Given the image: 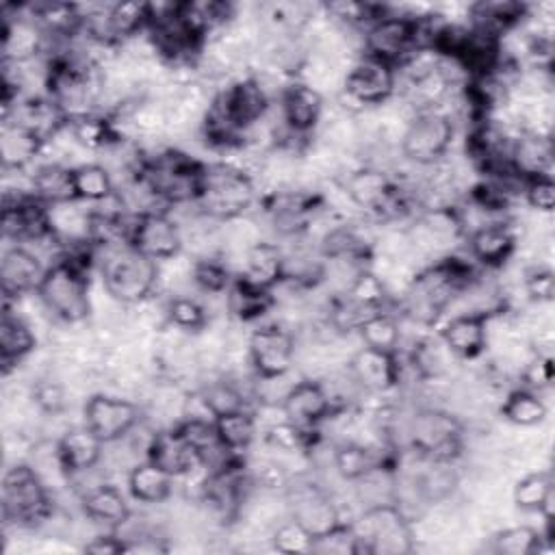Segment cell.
Returning a JSON list of instances; mask_svg holds the SVG:
<instances>
[{"label": "cell", "mask_w": 555, "mask_h": 555, "mask_svg": "<svg viewBox=\"0 0 555 555\" xmlns=\"http://www.w3.org/2000/svg\"><path fill=\"white\" fill-rule=\"evenodd\" d=\"M418 15L421 13H395L386 7L384 15L364 28L362 54L384 61L395 69L403 65L416 50L425 48Z\"/></svg>", "instance_id": "cell-7"}, {"label": "cell", "mask_w": 555, "mask_h": 555, "mask_svg": "<svg viewBox=\"0 0 555 555\" xmlns=\"http://www.w3.org/2000/svg\"><path fill=\"white\" fill-rule=\"evenodd\" d=\"M145 460L154 462L176 479L186 477L197 466H202L195 449L184 440L176 425L167 429H156L152 434V440L145 449Z\"/></svg>", "instance_id": "cell-23"}, {"label": "cell", "mask_w": 555, "mask_h": 555, "mask_svg": "<svg viewBox=\"0 0 555 555\" xmlns=\"http://www.w3.org/2000/svg\"><path fill=\"white\" fill-rule=\"evenodd\" d=\"M165 321L178 332L199 334L208 325V312L204 304L191 295H171L165 304Z\"/></svg>", "instance_id": "cell-39"}, {"label": "cell", "mask_w": 555, "mask_h": 555, "mask_svg": "<svg viewBox=\"0 0 555 555\" xmlns=\"http://www.w3.org/2000/svg\"><path fill=\"white\" fill-rule=\"evenodd\" d=\"M30 399L41 414L56 416L65 408V388L52 377H39L30 388Z\"/></svg>", "instance_id": "cell-44"}, {"label": "cell", "mask_w": 555, "mask_h": 555, "mask_svg": "<svg viewBox=\"0 0 555 555\" xmlns=\"http://www.w3.org/2000/svg\"><path fill=\"white\" fill-rule=\"evenodd\" d=\"M206 163L180 150H160L143 156L132 173H137L160 206L197 204L204 184Z\"/></svg>", "instance_id": "cell-2"}, {"label": "cell", "mask_w": 555, "mask_h": 555, "mask_svg": "<svg viewBox=\"0 0 555 555\" xmlns=\"http://www.w3.org/2000/svg\"><path fill=\"white\" fill-rule=\"evenodd\" d=\"M544 540L548 538L529 525L507 527L492 535V551L503 555H535L542 553Z\"/></svg>", "instance_id": "cell-42"}, {"label": "cell", "mask_w": 555, "mask_h": 555, "mask_svg": "<svg viewBox=\"0 0 555 555\" xmlns=\"http://www.w3.org/2000/svg\"><path fill=\"white\" fill-rule=\"evenodd\" d=\"M518 234L507 221H488L468 232V256L477 267L499 269L516 251Z\"/></svg>", "instance_id": "cell-20"}, {"label": "cell", "mask_w": 555, "mask_h": 555, "mask_svg": "<svg viewBox=\"0 0 555 555\" xmlns=\"http://www.w3.org/2000/svg\"><path fill=\"white\" fill-rule=\"evenodd\" d=\"M256 202V182L254 176L234 163H212L206 165L204 184L197 199L202 215L212 221H230L245 217V212Z\"/></svg>", "instance_id": "cell-3"}, {"label": "cell", "mask_w": 555, "mask_h": 555, "mask_svg": "<svg viewBox=\"0 0 555 555\" xmlns=\"http://www.w3.org/2000/svg\"><path fill=\"white\" fill-rule=\"evenodd\" d=\"M2 63H28L37 61L48 50V37L41 26L26 13L24 7H15V13L2 9Z\"/></svg>", "instance_id": "cell-17"}, {"label": "cell", "mask_w": 555, "mask_h": 555, "mask_svg": "<svg viewBox=\"0 0 555 555\" xmlns=\"http://www.w3.org/2000/svg\"><path fill=\"white\" fill-rule=\"evenodd\" d=\"M46 264L39 254L26 245H11L2 254L0 262V284L4 301L17 299L22 295L37 293V286L46 273Z\"/></svg>", "instance_id": "cell-19"}, {"label": "cell", "mask_w": 555, "mask_h": 555, "mask_svg": "<svg viewBox=\"0 0 555 555\" xmlns=\"http://www.w3.org/2000/svg\"><path fill=\"white\" fill-rule=\"evenodd\" d=\"M82 514L106 529H121L130 520V505L113 483H95L80 494Z\"/></svg>", "instance_id": "cell-25"}, {"label": "cell", "mask_w": 555, "mask_h": 555, "mask_svg": "<svg viewBox=\"0 0 555 555\" xmlns=\"http://www.w3.org/2000/svg\"><path fill=\"white\" fill-rule=\"evenodd\" d=\"M210 414L217 418L221 414L234 412V410H243L247 408V397L245 392L238 388L236 379L230 375H221L217 379H210L208 384H204L199 388Z\"/></svg>", "instance_id": "cell-41"}, {"label": "cell", "mask_w": 555, "mask_h": 555, "mask_svg": "<svg viewBox=\"0 0 555 555\" xmlns=\"http://www.w3.org/2000/svg\"><path fill=\"white\" fill-rule=\"evenodd\" d=\"M288 505L291 518L301 522L314 538L332 531L343 522L338 505L321 486L310 481H301L288 488Z\"/></svg>", "instance_id": "cell-16"}, {"label": "cell", "mask_w": 555, "mask_h": 555, "mask_svg": "<svg viewBox=\"0 0 555 555\" xmlns=\"http://www.w3.org/2000/svg\"><path fill=\"white\" fill-rule=\"evenodd\" d=\"M455 124L442 108L414 113L401 132V154L418 167H429L449 154Z\"/></svg>", "instance_id": "cell-9"}, {"label": "cell", "mask_w": 555, "mask_h": 555, "mask_svg": "<svg viewBox=\"0 0 555 555\" xmlns=\"http://www.w3.org/2000/svg\"><path fill=\"white\" fill-rule=\"evenodd\" d=\"M488 323L490 314L460 312L442 325L438 338L444 343L451 356L460 360H475L488 347Z\"/></svg>", "instance_id": "cell-22"}, {"label": "cell", "mask_w": 555, "mask_h": 555, "mask_svg": "<svg viewBox=\"0 0 555 555\" xmlns=\"http://www.w3.org/2000/svg\"><path fill=\"white\" fill-rule=\"evenodd\" d=\"M525 202L538 212H553L555 208V182L553 176H538L522 182Z\"/></svg>", "instance_id": "cell-46"}, {"label": "cell", "mask_w": 555, "mask_h": 555, "mask_svg": "<svg viewBox=\"0 0 555 555\" xmlns=\"http://www.w3.org/2000/svg\"><path fill=\"white\" fill-rule=\"evenodd\" d=\"M356 555H408L414 551L410 518L395 501L369 505L353 522Z\"/></svg>", "instance_id": "cell-5"}, {"label": "cell", "mask_w": 555, "mask_h": 555, "mask_svg": "<svg viewBox=\"0 0 555 555\" xmlns=\"http://www.w3.org/2000/svg\"><path fill=\"white\" fill-rule=\"evenodd\" d=\"M347 371L362 392H388L401 382V362L397 351L360 347L349 360Z\"/></svg>", "instance_id": "cell-18"}, {"label": "cell", "mask_w": 555, "mask_h": 555, "mask_svg": "<svg viewBox=\"0 0 555 555\" xmlns=\"http://www.w3.org/2000/svg\"><path fill=\"white\" fill-rule=\"evenodd\" d=\"M522 288L527 297L535 304H551L555 295V273L551 267L535 264L525 271Z\"/></svg>", "instance_id": "cell-45"}, {"label": "cell", "mask_w": 555, "mask_h": 555, "mask_svg": "<svg viewBox=\"0 0 555 555\" xmlns=\"http://www.w3.org/2000/svg\"><path fill=\"white\" fill-rule=\"evenodd\" d=\"M280 408L286 421L304 431H317L319 425L334 414V408L325 392L323 382L314 377H304L299 382H293L284 399L280 401Z\"/></svg>", "instance_id": "cell-15"}, {"label": "cell", "mask_w": 555, "mask_h": 555, "mask_svg": "<svg viewBox=\"0 0 555 555\" xmlns=\"http://www.w3.org/2000/svg\"><path fill=\"white\" fill-rule=\"evenodd\" d=\"M117 193L113 173L100 163L74 165V195L78 202L98 204Z\"/></svg>", "instance_id": "cell-35"}, {"label": "cell", "mask_w": 555, "mask_h": 555, "mask_svg": "<svg viewBox=\"0 0 555 555\" xmlns=\"http://www.w3.org/2000/svg\"><path fill=\"white\" fill-rule=\"evenodd\" d=\"M399 91L397 69L384 61L360 54L343 76L340 102L351 113L388 104Z\"/></svg>", "instance_id": "cell-8"}, {"label": "cell", "mask_w": 555, "mask_h": 555, "mask_svg": "<svg viewBox=\"0 0 555 555\" xmlns=\"http://www.w3.org/2000/svg\"><path fill=\"white\" fill-rule=\"evenodd\" d=\"M43 145H46V141L41 137H37L33 130H28L26 126H22L17 121L4 119L2 139H0L4 171L26 169L39 156Z\"/></svg>", "instance_id": "cell-31"}, {"label": "cell", "mask_w": 555, "mask_h": 555, "mask_svg": "<svg viewBox=\"0 0 555 555\" xmlns=\"http://www.w3.org/2000/svg\"><path fill=\"white\" fill-rule=\"evenodd\" d=\"M509 169L518 180L551 176L553 141L548 132L520 130L509 141Z\"/></svg>", "instance_id": "cell-21"}, {"label": "cell", "mask_w": 555, "mask_h": 555, "mask_svg": "<svg viewBox=\"0 0 555 555\" xmlns=\"http://www.w3.org/2000/svg\"><path fill=\"white\" fill-rule=\"evenodd\" d=\"M225 256L221 251H210L193 258L191 264V284L204 295H225L234 280Z\"/></svg>", "instance_id": "cell-34"}, {"label": "cell", "mask_w": 555, "mask_h": 555, "mask_svg": "<svg viewBox=\"0 0 555 555\" xmlns=\"http://www.w3.org/2000/svg\"><path fill=\"white\" fill-rule=\"evenodd\" d=\"M379 466L382 457L369 444L345 440L334 449V468L347 481H360Z\"/></svg>", "instance_id": "cell-38"}, {"label": "cell", "mask_w": 555, "mask_h": 555, "mask_svg": "<svg viewBox=\"0 0 555 555\" xmlns=\"http://www.w3.org/2000/svg\"><path fill=\"white\" fill-rule=\"evenodd\" d=\"M356 334L360 336L364 347L371 349H379V351H399V343H401V325L397 321L395 314H390L388 310H382L373 317H369L358 330Z\"/></svg>", "instance_id": "cell-40"}, {"label": "cell", "mask_w": 555, "mask_h": 555, "mask_svg": "<svg viewBox=\"0 0 555 555\" xmlns=\"http://www.w3.org/2000/svg\"><path fill=\"white\" fill-rule=\"evenodd\" d=\"M128 245L143 256L163 262L182 254V228L165 210L134 212L130 219Z\"/></svg>", "instance_id": "cell-13"}, {"label": "cell", "mask_w": 555, "mask_h": 555, "mask_svg": "<svg viewBox=\"0 0 555 555\" xmlns=\"http://www.w3.org/2000/svg\"><path fill=\"white\" fill-rule=\"evenodd\" d=\"M238 275L245 280L275 288L284 278V249L271 241H258L243 254V264Z\"/></svg>", "instance_id": "cell-27"}, {"label": "cell", "mask_w": 555, "mask_h": 555, "mask_svg": "<svg viewBox=\"0 0 555 555\" xmlns=\"http://www.w3.org/2000/svg\"><path fill=\"white\" fill-rule=\"evenodd\" d=\"M93 260L95 247L91 243H74L65 245L63 254L48 264L35 295L56 321L76 325L89 319V271Z\"/></svg>", "instance_id": "cell-1"}, {"label": "cell", "mask_w": 555, "mask_h": 555, "mask_svg": "<svg viewBox=\"0 0 555 555\" xmlns=\"http://www.w3.org/2000/svg\"><path fill=\"white\" fill-rule=\"evenodd\" d=\"M275 288L258 286L243 275H234L230 288L225 291V310L232 319L241 323H251L264 317L275 306Z\"/></svg>", "instance_id": "cell-26"}, {"label": "cell", "mask_w": 555, "mask_h": 555, "mask_svg": "<svg viewBox=\"0 0 555 555\" xmlns=\"http://www.w3.org/2000/svg\"><path fill=\"white\" fill-rule=\"evenodd\" d=\"M249 369L258 379L286 377L295 364V336L282 323H264L247 338Z\"/></svg>", "instance_id": "cell-11"}, {"label": "cell", "mask_w": 555, "mask_h": 555, "mask_svg": "<svg viewBox=\"0 0 555 555\" xmlns=\"http://www.w3.org/2000/svg\"><path fill=\"white\" fill-rule=\"evenodd\" d=\"M28 191L43 204L78 202L74 195V167L63 163H43L28 178Z\"/></svg>", "instance_id": "cell-29"}, {"label": "cell", "mask_w": 555, "mask_h": 555, "mask_svg": "<svg viewBox=\"0 0 555 555\" xmlns=\"http://www.w3.org/2000/svg\"><path fill=\"white\" fill-rule=\"evenodd\" d=\"M52 490L30 466L15 462L2 477V518L15 527H37L52 516Z\"/></svg>", "instance_id": "cell-6"}, {"label": "cell", "mask_w": 555, "mask_h": 555, "mask_svg": "<svg viewBox=\"0 0 555 555\" xmlns=\"http://www.w3.org/2000/svg\"><path fill=\"white\" fill-rule=\"evenodd\" d=\"M104 447L106 444L85 423L63 431L56 440V453L65 473L69 475V481L74 475L93 470L102 460Z\"/></svg>", "instance_id": "cell-24"}, {"label": "cell", "mask_w": 555, "mask_h": 555, "mask_svg": "<svg viewBox=\"0 0 555 555\" xmlns=\"http://www.w3.org/2000/svg\"><path fill=\"white\" fill-rule=\"evenodd\" d=\"M37 347V336L30 327V323L20 317L17 312H11L9 306H4L2 321H0V362L4 375L17 366L22 360H26Z\"/></svg>", "instance_id": "cell-28"}, {"label": "cell", "mask_w": 555, "mask_h": 555, "mask_svg": "<svg viewBox=\"0 0 555 555\" xmlns=\"http://www.w3.org/2000/svg\"><path fill=\"white\" fill-rule=\"evenodd\" d=\"M512 499L518 509L522 512H538L546 525L553 518V501H555V486L553 475L548 470H533L520 477L514 486Z\"/></svg>", "instance_id": "cell-32"}, {"label": "cell", "mask_w": 555, "mask_h": 555, "mask_svg": "<svg viewBox=\"0 0 555 555\" xmlns=\"http://www.w3.org/2000/svg\"><path fill=\"white\" fill-rule=\"evenodd\" d=\"M126 481H128V492L134 501L145 505H156L171 496L176 477H171L167 470H163L154 462L141 460L130 466Z\"/></svg>", "instance_id": "cell-30"}, {"label": "cell", "mask_w": 555, "mask_h": 555, "mask_svg": "<svg viewBox=\"0 0 555 555\" xmlns=\"http://www.w3.org/2000/svg\"><path fill=\"white\" fill-rule=\"evenodd\" d=\"M85 553H93V555H117V553H128V540H124V535H119L117 529H108L106 533H100L95 538H91L85 546Z\"/></svg>", "instance_id": "cell-47"}, {"label": "cell", "mask_w": 555, "mask_h": 555, "mask_svg": "<svg viewBox=\"0 0 555 555\" xmlns=\"http://www.w3.org/2000/svg\"><path fill=\"white\" fill-rule=\"evenodd\" d=\"M410 442L429 462L451 464L462 453V425L444 410L425 408L410 423Z\"/></svg>", "instance_id": "cell-10"}, {"label": "cell", "mask_w": 555, "mask_h": 555, "mask_svg": "<svg viewBox=\"0 0 555 555\" xmlns=\"http://www.w3.org/2000/svg\"><path fill=\"white\" fill-rule=\"evenodd\" d=\"M271 546L284 555H306L314 551V535L301 522L288 518L273 529Z\"/></svg>", "instance_id": "cell-43"}, {"label": "cell", "mask_w": 555, "mask_h": 555, "mask_svg": "<svg viewBox=\"0 0 555 555\" xmlns=\"http://www.w3.org/2000/svg\"><path fill=\"white\" fill-rule=\"evenodd\" d=\"M143 412L141 408L124 397L95 392L85 401L82 408V423L104 442L115 444L134 431L141 423Z\"/></svg>", "instance_id": "cell-12"}, {"label": "cell", "mask_w": 555, "mask_h": 555, "mask_svg": "<svg viewBox=\"0 0 555 555\" xmlns=\"http://www.w3.org/2000/svg\"><path fill=\"white\" fill-rule=\"evenodd\" d=\"M100 273L106 295L124 306H137L158 288V262L130 245L106 249Z\"/></svg>", "instance_id": "cell-4"}, {"label": "cell", "mask_w": 555, "mask_h": 555, "mask_svg": "<svg viewBox=\"0 0 555 555\" xmlns=\"http://www.w3.org/2000/svg\"><path fill=\"white\" fill-rule=\"evenodd\" d=\"M546 403L531 388H514L501 403V416L516 427H535L546 418Z\"/></svg>", "instance_id": "cell-36"}, {"label": "cell", "mask_w": 555, "mask_h": 555, "mask_svg": "<svg viewBox=\"0 0 555 555\" xmlns=\"http://www.w3.org/2000/svg\"><path fill=\"white\" fill-rule=\"evenodd\" d=\"M217 436L225 449L232 453H243L251 447L256 434H258V423L256 414L249 408L234 410L228 414H221L215 418Z\"/></svg>", "instance_id": "cell-37"}, {"label": "cell", "mask_w": 555, "mask_h": 555, "mask_svg": "<svg viewBox=\"0 0 555 555\" xmlns=\"http://www.w3.org/2000/svg\"><path fill=\"white\" fill-rule=\"evenodd\" d=\"M108 33L115 48L145 35L147 28V2H113L106 11Z\"/></svg>", "instance_id": "cell-33"}, {"label": "cell", "mask_w": 555, "mask_h": 555, "mask_svg": "<svg viewBox=\"0 0 555 555\" xmlns=\"http://www.w3.org/2000/svg\"><path fill=\"white\" fill-rule=\"evenodd\" d=\"M280 106V121L288 134L295 139H308L319 124L323 121L325 102L321 91L314 87L293 78L288 80L278 95Z\"/></svg>", "instance_id": "cell-14"}]
</instances>
